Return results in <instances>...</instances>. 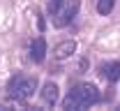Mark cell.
Segmentation results:
<instances>
[{"instance_id": "6da1fadb", "label": "cell", "mask_w": 120, "mask_h": 111, "mask_svg": "<svg viewBox=\"0 0 120 111\" xmlns=\"http://www.w3.org/2000/svg\"><path fill=\"white\" fill-rule=\"evenodd\" d=\"M97 100H99L97 86H92V83H81V86H76L74 90L65 97L62 104H65V109H86V107H90V104L97 102Z\"/></svg>"}, {"instance_id": "7a4b0ae2", "label": "cell", "mask_w": 120, "mask_h": 111, "mask_svg": "<svg viewBox=\"0 0 120 111\" xmlns=\"http://www.w3.org/2000/svg\"><path fill=\"white\" fill-rule=\"evenodd\" d=\"M7 90L16 100H30L37 93V83H35V79H28V77H12Z\"/></svg>"}, {"instance_id": "3957f363", "label": "cell", "mask_w": 120, "mask_h": 111, "mask_svg": "<svg viewBox=\"0 0 120 111\" xmlns=\"http://www.w3.org/2000/svg\"><path fill=\"white\" fill-rule=\"evenodd\" d=\"M76 12H79V0H67L65 5H60V9L53 14V21H56V26H58V28L67 26Z\"/></svg>"}, {"instance_id": "277c9868", "label": "cell", "mask_w": 120, "mask_h": 111, "mask_svg": "<svg viewBox=\"0 0 120 111\" xmlns=\"http://www.w3.org/2000/svg\"><path fill=\"white\" fill-rule=\"evenodd\" d=\"M44 56H46V42H44V37H37L32 42V46H30V58L35 63H42Z\"/></svg>"}, {"instance_id": "5b68a950", "label": "cell", "mask_w": 120, "mask_h": 111, "mask_svg": "<svg viewBox=\"0 0 120 111\" xmlns=\"http://www.w3.org/2000/svg\"><path fill=\"white\" fill-rule=\"evenodd\" d=\"M58 97H60V90H58V86H56L53 81H49V83L42 86V100H44V102L56 104V102H58Z\"/></svg>"}, {"instance_id": "8992f818", "label": "cell", "mask_w": 120, "mask_h": 111, "mask_svg": "<svg viewBox=\"0 0 120 111\" xmlns=\"http://www.w3.org/2000/svg\"><path fill=\"white\" fill-rule=\"evenodd\" d=\"M72 53H76V42H74V39L60 42L58 46H56V58H58V60H65V58H69Z\"/></svg>"}, {"instance_id": "52a82bcc", "label": "cell", "mask_w": 120, "mask_h": 111, "mask_svg": "<svg viewBox=\"0 0 120 111\" xmlns=\"http://www.w3.org/2000/svg\"><path fill=\"white\" fill-rule=\"evenodd\" d=\"M102 74L106 81H118L120 79V63H104L102 65Z\"/></svg>"}, {"instance_id": "ba28073f", "label": "cell", "mask_w": 120, "mask_h": 111, "mask_svg": "<svg viewBox=\"0 0 120 111\" xmlns=\"http://www.w3.org/2000/svg\"><path fill=\"white\" fill-rule=\"evenodd\" d=\"M113 5H116V0H97V12L99 14H111Z\"/></svg>"}, {"instance_id": "9c48e42d", "label": "cell", "mask_w": 120, "mask_h": 111, "mask_svg": "<svg viewBox=\"0 0 120 111\" xmlns=\"http://www.w3.org/2000/svg\"><path fill=\"white\" fill-rule=\"evenodd\" d=\"M60 5H62V0H51V2H49V12L56 14V12L60 9Z\"/></svg>"}, {"instance_id": "30bf717a", "label": "cell", "mask_w": 120, "mask_h": 111, "mask_svg": "<svg viewBox=\"0 0 120 111\" xmlns=\"http://www.w3.org/2000/svg\"><path fill=\"white\" fill-rule=\"evenodd\" d=\"M0 109H5V107H2V104H0Z\"/></svg>"}]
</instances>
